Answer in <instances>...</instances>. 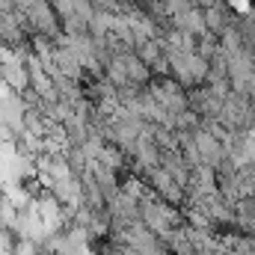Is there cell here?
<instances>
[{"label":"cell","instance_id":"8992f818","mask_svg":"<svg viewBox=\"0 0 255 255\" xmlns=\"http://www.w3.org/2000/svg\"><path fill=\"white\" fill-rule=\"evenodd\" d=\"M250 101H253V113H255V89H253V95H250Z\"/></svg>","mask_w":255,"mask_h":255},{"label":"cell","instance_id":"5b68a950","mask_svg":"<svg viewBox=\"0 0 255 255\" xmlns=\"http://www.w3.org/2000/svg\"><path fill=\"white\" fill-rule=\"evenodd\" d=\"M133 3H139V6H148V3H151V0H133Z\"/></svg>","mask_w":255,"mask_h":255},{"label":"cell","instance_id":"3957f363","mask_svg":"<svg viewBox=\"0 0 255 255\" xmlns=\"http://www.w3.org/2000/svg\"><path fill=\"white\" fill-rule=\"evenodd\" d=\"M232 18H235V15H229V6H223V3L205 9V24H208V33H214V36H220V33L232 24Z\"/></svg>","mask_w":255,"mask_h":255},{"label":"cell","instance_id":"6da1fadb","mask_svg":"<svg viewBox=\"0 0 255 255\" xmlns=\"http://www.w3.org/2000/svg\"><path fill=\"white\" fill-rule=\"evenodd\" d=\"M148 95L154 98V104L166 113V116H178V113H184V110H190V92L172 77V74H163V77H154L148 86Z\"/></svg>","mask_w":255,"mask_h":255},{"label":"cell","instance_id":"7a4b0ae2","mask_svg":"<svg viewBox=\"0 0 255 255\" xmlns=\"http://www.w3.org/2000/svg\"><path fill=\"white\" fill-rule=\"evenodd\" d=\"M172 27H175V30H181V33L199 36V39L208 33V24H205V12H202L199 6H190V9H184V12L172 15Z\"/></svg>","mask_w":255,"mask_h":255},{"label":"cell","instance_id":"277c9868","mask_svg":"<svg viewBox=\"0 0 255 255\" xmlns=\"http://www.w3.org/2000/svg\"><path fill=\"white\" fill-rule=\"evenodd\" d=\"M190 3H193V6H199V9L205 12V9H211V6H217L220 0H190Z\"/></svg>","mask_w":255,"mask_h":255}]
</instances>
